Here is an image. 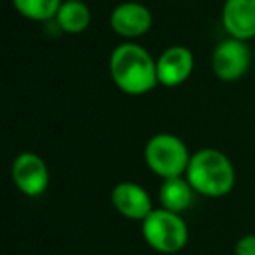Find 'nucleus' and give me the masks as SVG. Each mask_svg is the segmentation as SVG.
Wrapping results in <instances>:
<instances>
[{
	"label": "nucleus",
	"mask_w": 255,
	"mask_h": 255,
	"mask_svg": "<svg viewBox=\"0 0 255 255\" xmlns=\"http://www.w3.org/2000/svg\"><path fill=\"white\" fill-rule=\"evenodd\" d=\"M109 72L114 84L129 96L147 95L159 84L154 58L135 42H123L110 53Z\"/></svg>",
	"instance_id": "1"
},
{
	"label": "nucleus",
	"mask_w": 255,
	"mask_h": 255,
	"mask_svg": "<svg viewBox=\"0 0 255 255\" xmlns=\"http://www.w3.org/2000/svg\"><path fill=\"white\" fill-rule=\"evenodd\" d=\"M185 178L198 194L206 198H222L233 191L236 171L224 152L217 149H201L191 156Z\"/></svg>",
	"instance_id": "2"
},
{
	"label": "nucleus",
	"mask_w": 255,
	"mask_h": 255,
	"mask_svg": "<svg viewBox=\"0 0 255 255\" xmlns=\"http://www.w3.org/2000/svg\"><path fill=\"white\" fill-rule=\"evenodd\" d=\"M143 157L149 170L163 180L182 177L187 171L191 161V154L185 142L171 133H157L150 136L149 142L145 143Z\"/></svg>",
	"instance_id": "3"
},
{
	"label": "nucleus",
	"mask_w": 255,
	"mask_h": 255,
	"mask_svg": "<svg viewBox=\"0 0 255 255\" xmlns=\"http://www.w3.org/2000/svg\"><path fill=\"white\" fill-rule=\"evenodd\" d=\"M142 234L147 245L159 254H177L189 240L187 224L178 213L164 208H154L142 220Z\"/></svg>",
	"instance_id": "4"
},
{
	"label": "nucleus",
	"mask_w": 255,
	"mask_h": 255,
	"mask_svg": "<svg viewBox=\"0 0 255 255\" xmlns=\"http://www.w3.org/2000/svg\"><path fill=\"white\" fill-rule=\"evenodd\" d=\"M252 65V51L245 40L227 37L217 44L212 54L213 74L224 82H234L248 72Z\"/></svg>",
	"instance_id": "5"
},
{
	"label": "nucleus",
	"mask_w": 255,
	"mask_h": 255,
	"mask_svg": "<svg viewBox=\"0 0 255 255\" xmlns=\"http://www.w3.org/2000/svg\"><path fill=\"white\" fill-rule=\"evenodd\" d=\"M11 177L19 192L28 198L42 196L49 185V170L39 154L21 152L11 164Z\"/></svg>",
	"instance_id": "6"
},
{
	"label": "nucleus",
	"mask_w": 255,
	"mask_h": 255,
	"mask_svg": "<svg viewBox=\"0 0 255 255\" xmlns=\"http://www.w3.org/2000/svg\"><path fill=\"white\" fill-rule=\"evenodd\" d=\"M152 12L140 2H123L110 14V28L124 39H138L152 28Z\"/></svg>",
	"instance_id": "7"
},
{
	"label": "nucleus",
	"mask_w": 255,
	"mask_h": 255,
	"mask_svg": "<svg viewBox=\"0 0 255 255\" xmlns=\"http://www.w3.org/2000/svg\"><path fill=\"white\" fill-rule=\"evenodd\" d=\"M157 81L164 88H177L191 77L194 70V54L185 46H171L156 60Z\"/></svg>",
	"instance_id": "8"
},
{
	"label": "nucleus",
	"mask_w": 255,
	"mask_h": 255,
	"mask_svg": "<svg viewBox=\"0 0 255 255\" xmlns=\"http://www.w3.org/2000/svg\"><path fill=\"white\" fill-rule=\"evenodd\" d=\"M110 198H112L114 208L129 220H145L154 210L149 192L135 182H119L112 189Z\"/></svg>",
	"instance_id": "9"
},
{
	"label": "nucleus",
	"mask_w": 255,
	"mask_h": 255,
	"mask_svg": "<svg viewBox=\"0 0 255 255\" xmlns=\"http://www.w3.org/2000/svg\"><path fill=\"white\" fill-rule=\"evenodd\" d=\"M222 25L229 37L250 40L255 37V0H226Z\"/></svg>",
	"instance_id": "10"
},
{
	"label": "nucleus",
	"mask_w": 255,
	"mask_h": 255,
	"mask_svg": "<svg viewBox=\"0 0 255 255\" xmlns=\"http://www.w3.org/2000/svg\"><path fill=\"white\" fill-rule=\"evenodd\" d=\"M192 196H194V189L189 184L187 178L184 177L166 178V180H163L159 189L161 208L180 215L182 212H185L191 206Z\"/></svg>",
	"instance_id": "11"
},
{
	"label": "nucleus",
	"mask_w": 255,
	"mask_h": 255,
	"mask_svg": "<svg viewBox=\"0 0 255 255\" xmlns=\"http://www.w3.org/2000/svg\"><path fill=\"white\" fill-rule=\"evenodd\" d=\"M54 21L61 32L77 35V33L86 32L88 26L91 25V11H89L86 2L63 0Z\"/></svg>",
	"instance_id": "12"
},
{
	"label": "nucleus",
	"mask_w": 255,
	"mask_h": 255,
	"mask_svg": "<svg viewBox=\"0 0 255 255\" xmlns=\"http://www.w3.org/2000/svg\"><path fill=\"white\" fill-rule=\"evenodd\" d=\"M63 0H12L14 9L30 21H51L56 18Z\"/></svg>",
	"instance_id": "13"
},
{
	"label": "nucleus",
	"mask_w": 255,
	"mask_h": 255,
	"mask_svg": "<svg viewBox=\"0 0 255 255\" xmlns=\"http://www.w3.org/2000/svg\"><path fill=\"white\" fill-rule=\"evenodd\" d=\"M236 255H255V234H247L240 238L234 248Z\"/></svg>",
	"instance_id": "14"
},
{
	"label": "nucleus",
	"mask_w": 255,
	"mask_h": 255,
	"mask_svg": "<svg viewBox=\"0 0 255 255\" xmlns=\"http://www.w3.org/2000/svg\"><path fill=\"white\" fill-rule=\"evenodd\" d=\"M77 2H86V0H77Z\"/></svg>",
	"instance_id": "15"
}]
</instances>
